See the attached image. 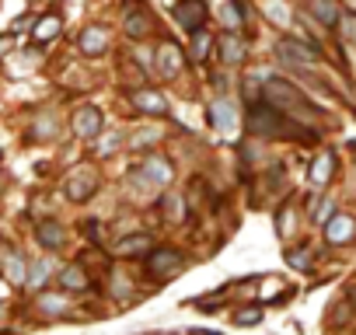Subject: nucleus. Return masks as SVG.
<instances>
[{
	"label": "nucleus",
	"instance_id": "obj_18",
	"mask_svg": "<svg viewBox=\"0 0 356 335\" xmlns=\"http://www.w3.org/2000/svg\"><path fill=\"white\" fill-rule=\"evenodd\" d=\"M35 238H39V245H42V248H60L67 234H63V227H60V224L42 220V224H35Z\"/></svg>",
	"mask_w": 356,
	"mask_h": 335
},
{
	"label": "nucleus",
	"instance_id": "obj_21",
	"mask_svg": "<svg viewBox=\"0 0 356 335\" xmlns=\"http://www.w3.org/2000/svg\"><path fill=\"white\" fill-rule=\"evenodd\" d=\"M60 286H63V290H88V272H84L81 265H67V269L60 272Z\"/></svg>",
	"mask_w": 356,
	"mask_h": 335
},
{
	"label": "nucleus",
	"instance_id": "obj_20",
	"mask_svg": "<svg viewBox=\"0 0 356 335\" xmlns=\"http://www.w3.org/2000/svg\"><path fill=\"white\" fill-rule=\"evenodd\" d=\"M307 15H314V18H318V22H325L328 28H335V25H339V18H342L335 4H321V0H311V4H307Z\"/></svg>",
	"mask_w": 356,
	"mask_h": 335
},
{
	"label": "nucleus",
	"instance_id": "obj_24",
	"mask_svg": "<svg viewBox=\"0 0 356 335\" xmlns=\"http://www.w3.org/2000/svg\"><path fill=\"white\" fill-rule=\"evenodd\" d=\"M49 272H53V262H49V259L32 262V265H29V286H42V283L49 279Z\"/></svg>",
	"mask_w": 356,
	"mask_h": 335
},
{
	"label": "nucleus",
	"instance_id": "obj_5",
	"mask_svg": "<svg viewBox=\"0 0 356 335\" xmlns=\"http://www.w3.org/2000/svg\"><path fill=\"white\" fill-rule=\"evenodd\" d=\"M171 15H175V22L182 25L189 35H200V32H207V28H203L207 8H203V4H196V0H193V4H175V8H171Z\"/></svg>",
	"mask_w": 356,
	"mask_h": 335
},
{
	"label": "nucleus",
	"instance_id": "obj_29",
	"mask_svg": "<svg viewBox=\"0 0 356 335\" xmlns=\"http://www.w3.org/2000/svg\"><path fill=\"white\" fill-rule=\"evenodd\" d=\"M286 262H290L293 269H311V255H304V248H290V252H286Z\"/></svg>",
	"mask_w": 356,
	"mask_h": 335
},
{
	"label": "nucleus",
	"instance_id": "obj_7",
	"mask_svg": "<svg viewBox=\"0 0 356 335\" xmlns=\"http://www.w3.org/2000/svg\"><path fill=\"white\" fill-rule=\"evenodd\" d=\"M95 189H98V175H95V172H74V175L67 179V186H63V193H67L70 199H91Z\"/></svg>",
	"mask_w": 356,
	"mask_h": 335
},
{
	"label": "nucleus",
	"instance_id": "obj_32",
	"mask_svg": "<svg viewBox=\"0 0 356 335\" xmlns=\"http://www.w3.org/2000/svg\"><path fill=\"white\" fill-rule=\"evenodd\" d=\"M269 18H273V22H286V11H283V8H269Z\"/></svg>",
	"mask_w": 356,
	"mask_h": 335
},
{
	"label": "nucleus",
	"instance_id": "obj_9",
	"mask_svg": "<svg viewBox=\"0 0 356 335\" xmlns=\"http://www.w3.org/2000/svg\"><path fill=\"white\" fill-rule=\"evenodd\" d=\"M353 234H356V220L346 217V213H335V217L325 224V238H328L332 245H346V241H353Z\"/></svg>",
	"mask_w": 356,
	"mask_h": 335
},
{
	"label": "nucleus",
	"instance_id": "obj_16",
	"mask_svg": "<svg viewBox=\"0 0 356 335\" xmlns=\"http://www.w3.org/2000/svg\"><path fill=\"white\" fill-rule=\"evenodd\" d=\"M105 46H108V32H105L102 25H91V28L81 32V53H84V56H95V53H102Z\"/></svg>",
	"mask_w": 356,
	"mask_h": 335
},
{
	"label": "nucleus",
	"instance_id": "obj_6",
	"mask_svg": "<svg viewBox=\"0 0 356 335\" xmlns=\"http://www.w3.org/2000/svg\"><path fill=\"white\" fill-rule=\"evenodd\" d=\"M74 133H77L81 140H95V136L102 133V112H98L95 105L77 108V112H74Z\"/></svg>",
	"mask_w": 356,
	"mask_h": 335
},
{
	"label": "nucleus",
	"instance_id": "obj_33",
	"mask_svg": "<svg viewBox=\"0 0 356 335\" xmlns=\"http://www.w3.org/2000/svg\"><path fill=\"white\" fill-rule=\"evenodd\" d=\"M353 15H356V4H353Z\"/></svg>",
	"mask_w": 356,
	"mask_h": 335
},
{
	"label": "nucleus",
	"instance_id": "obj_23",
	"mask_svg": "<svg viewBox=\"0 0 356 335\" xmlns=\"http://www.w3.org/2000/svg\"><path fill=\"white\" fill-rule=\"evenodd\" d=\"M56 136V119L46 112V115H39V122L32 126V140H53Z\"/></svg>",
	"mask_w": 356,
	"mask_h": 335
},
{
	"label": "nucleus",
	"instance_id": "obj_15",
	"mask_svg": "<svg viewBox=\"0 0 356 335\" xmlns=\"http://www.w3.org/2000/svg\"><path fill=\"white\" fill-rule=\"evenodd\" d=\"M332 168H335V154H328V150H325V154H318V157H314V164H311V172H307V182L321 189V186L332 179Z\"/></svg>",
	"mask_w": 356,
	"mask_h": 335
},
{
	"label": "nucleus",
	"instance_id": "obj_10",
	"mask_svg": "<svg viewBox=\"0 0 356 335\" xmlns=\"http://www.w3.org/2000/svg\"><path fill=\"white\" fill-rule=\"evenodd\" d=\"M133 105H136L140 112H147V115H164V112H168L164 95H161V91H150V88L133 91Z\"/></svg>",
	"mask_w": 356,
	"mask_h": 335
},
{
	"label": "nucleus",
	"instance_id": "obj_1",
	"mask_svg": "<svg viewBox=\"0 0 356 335\" xmlns=\"http://www.w3.org/2000/svg\"><path fill=\"white\" fill-rule=\"evenodd\" d=\"M248 129L255 133V136H266V140H297V143H318V133L314 129H307L304 122H297V119H290V115H283V112H276L273 105H255L252 112H248Z\"/></svg>",
	"mask_w": 356,
	"mask_h": 335
},
{
	"label": "nucleus",
	"instance_id": "obj_26",
	"mask_svg": "<svg viewBox=\"0 0 356 335\" xmlns=\"http://www.w3.org/2000/svg\"><path fill=\"white\" fill-rule=\"evenodd\" d=\"M39 307H42L46 314H63V311H67V300H63V297H53V293H42V297H39Z\"/></svg>",
	"mask_w": 356,
	"mask_h": 335
},
{
	"label": "nucleus",
	"instance_id": "obj_31",
	"mask_svg": "<svg viewBox=\"0 0 356 335\" xmlns=\"http://www.w3.org/2000/svg\"><path fill=\"white\" fill-rule=\"evenodd\" d=\"M332 210H335V203H332V199H325V203H321V206H318V220H321V224H328V220H332V217H335V213H332Z\"/></svg>",
	"mask_w": 356,
	"mask_h": 335
},
{
	"label": "nucleus",
	"instance_id": "obj_4",
	"mask_svg": "<svg viewBox=\"0 0 356 335\" xmlns=\"http://www.w3.org/2000/svg\"><path fill=\"white\" fill-rule=\"evenodd\" d=\"M182 265H186V259H182V252H175V248H157L154 255H147V269H150V276H157V279L175 276Z\"/></svg>",
	"mask_w": 356,
	"mask_h": 335
},
{
	"label": "nucleus",
	"instance_id": "obj_2",
	"mask_svg": "<svg viewBox=\"0 0 356 335\" xmlns=\"http://www.w3.org/2000/svg\"><path fill=\"white\" fill-rule=\"evenodd\" d=\"M262 95H266V105H273V108L283 112V115H293V119L318 115V108L307 101V95H300V91H297L290 81H283V77H273Z\"/></svg>",
	"mask_w": 356,
	"mask_h": 335
},
{
	"label": "nucleus",
	"instance_id": "obj_27",
	"mask_svg": "<svg viewBox=\"0 0 356 335\" xmlns=\"http://www.w3.org/2000/svg\"><path fill=\"white\" fill-rule=\"evenodd\" d=\"M126 32H129L133 39L143 35V32H147V18H143L140 11H129V15H126Z\"/></svg>",
	"mask_w": 356,
	"mask_h": 335
},
{
	"label": "nucleus",
	"instance_id": "obj_17",
	"mask_svg": "<svg viewBox=\"0 0 356 335\" xmlns=\"http://www.w3.org/2000/svg\"><path fill=\"white\" fill-rule=\"evenodd\" d=\"M210 122H213L217 129L231 133V129H234V122H238V115H234V105H231L227 98L213 101V105H210Z\"/></svg>",
	"mask_w": 356,
	"mask_h": 335
},
{
	"label": "nucleus",
	"instance_id": "obj_22",
	"mask_svg": "<svg viewBox=\"0 0 356 335\" xmlns=\"http://www.w3.org/2000/svg\"><path fill=\"white\" fill-rule=\"evenodd\" d=\"M56 35H60V18H56V15L39 18V25H35V39H39V42H49V39H56Z\"/></svg>",
	"mask_w": 356,
	"mask_h": 335
},
{
	"label": "nucleus",
	"instance_id": "obj_28",
	"mask_svg": "<svg viewBox=\"0 0 356 335\" xmlns=\"http://www.w3.org/2000/svg\"><path fill=\"white\" fill-rule=\"evenodd\" d=\"M164 213H168L175 224H182V217H186V210H182V199H178V196H168V199H164Z\"/></svg>",
	"mask_w": 356,
	"mask_h": 335
},
{
	"label": "nucleus",
	"instance_id": "obj_19",
	"mask_svg": "<svg viewBox=\"0 0 356 335\" xmlns=\"http://www.w3.org/2000/svg\"><path fill=\"white\" fill-rule=\"evenodd\" d=\"M4 269H8V279H11L15 286H25V283H29V265H25V259H22L18 252H8V255H4Z\"/></svg>",
	"mask_w": 356,
	"mask_h": 335
},
{
	"label": "nucleus",
	"instance_id": "obj_12",
	"mask_svg": "<svg viewBox=\"0 0 356 335\" xmlns=\"http://www.w3.org/2000/svg\"><path fill=\"white\" fill-rule=\"evenodd\" d=\"M140 175H143L147 182H154V186H168V182H171V164H168L164 157H147V161L140 164Z\"/></svg>",
	"mask_w": 356,
	"mask_h": 335
},
{
	"label": "nucleus",
	"instance_id": "obj_25",
	"mask_svg": "<svg viewBox=\"0 0 356 335\" xmlns=\"http://www.w3.org/2000/svg\"><path fill=\"white\" fill-rule=\"evenodd\" d=\"M210 49H213V39H210V32H200V35H193V46H189L193 60H207V56H210Z\"/></svg>",
	"mask_w": 356,
	"mask_h": 335
},
{
	"label": "nucleus",
	"instance_id": "obj_30",
	"mask_svg": "<svg viewBox=\"0 0 356 335\" xmlns=\"http://www.w3.org/2000/svg\"><path fill=\"white\" fill-rule=\"evenodd\" d=\"M234 321H238V325H259V321H262V311H259V307H252V311H238Z\"/></svg>",
	"mask_w": 356,
	"mask_h": 335
},
{
	"label": "nucleus",
	"instance_id": "obj_3",
	"mask_svg": "<svg viewBox=\"0 0 356 335\" xmlns=\"http://www.w3.org/2000/svg\"><path fill=\"white\" fill-rule=\"evenodd\" d=\"M276 56L283 60V63H293V67H307V63H314L318 56H321V49H318V42H300V39H280L276 42Z\"/></svg>",
	"mask_w": 356,
	"mask_h": 335
},
{
	"label": "nucleus",
	"instance_id": "obj_13",
	"mask_svg": "<svg viewBox=\"0 0 356 335\" xmlns=\"http://www.w3.org/2000/svg\"><path fill=\"white\" fill-rule=\"evenodd\" d=\"M112 252H115V255H140V252L154 255L157 248H154V238H150V234H129V238L115 241V248H112Z\"/></svg>",
	"mask_w": 356,
	"mask_h": 335
},
{
	"label": "nucleus",
	"instance_id": "obj_11",
	"mask_svg": "<svg viewBox=\"0 0 356 335\" xmlns=\"http://www.w3.org/2000/svg\"><path fill=\"white\" fill-rule=\"evenodd\" d=\"M157 70H161V77H175L178 70H182V49H178L175 42H164L157 49Z\"/></svg>",
	"mask_w": 356,
	"mask_h": 335
},
{
	"label": "nucleus",
	"instance_id": "obj_14",
	"mask_svg": "<svg viewBox=\"0 0 356 335\" xmlns=\"http://www.w3.org/2000/svg\"><path fill=\"white\" fill-rule=\"evenodd\" d=\"M217 18H220L224 28H231V35H241V28H245V8H238V4H231V0H224V4L217 8Z\"/></svg>",
	"mask_w": 356,
	"mask_h": 335
},
{
	"label": "nucleus",
	"instance_id": "obj_8",
	"mask_svg": "<svg viewBox=\"0 0 356 335\" xmlns=\"http://www.w3.org/2000/svg\"><path fill=\"white\" fill-rule=\"evenodd\" d=\"M217 53H220L224 63L238 67V63H245V56H248V42H245L241 35H231V32H227V35L217 42Z\"/></svg>",
	"mask_w": 356,
	"mask_h": 335
}]
</instances>
